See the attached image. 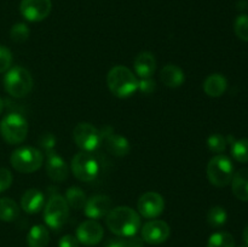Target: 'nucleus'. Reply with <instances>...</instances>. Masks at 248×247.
Wrapping results in <instances>:
<instances>
[{"label": "nucleus", "mask_w": 248, "mask_h": 247, "mask_svg": "<svg viewBox=\"0 0 248 247\" xmlns=\"http://www.w3.org/2000/svg\"><path fill=\"white\" fill-rule=\"evenodd\" d=\"M107 227L113 234L121 237H132L140 228V217L127 206H118L106 216Z\"/></svg>", "instance_id": "nucleus-1"}, {"label": "nucleus", "mask_w": 248, "mask_h": 247, "mask_svg": "<svg viewBox=\"0 0 248 247\" xmlns=\"http://www.w3.org/2000/svg\"><path fill=\"white\" fill-rule=\"evenodd\" d=\"M107 84L111 93L119 98H127L138 90V79L124 65H115L109 70Z\"/></svg>", "instance_id": "nucleus-2"}, {"label": "nucleus", "mask_w": 248, "mask_h": 247, "mask_svg": "<svg viewBox=\"0 0 248 247\" xmlns=\"http://www.w3.org/2000/svg\"><path fill=\"white\" fill-rule=\"evenodd\" d=\"M33 77L23 67L10 68L4 77V89L15 98H23L33 90Z\"/></svg>", "instance_id": "nucleus-3"}, {"label": "nucleus", "mask_w": 248, "mask_h": 247, "mask_svg": "<svg viewBox=\"0 0 248 247\" xmlns=\"http://www.w3.org/2000/svg\"><path fill=\"white\" fill-rule=\"evenodd\" d=\"M0 133L9 144H19L28 135V121L18 113H10L0 121Z\"/></svg>", "instance_id": "nucleus-4"}, {"label": "nucleus", "mask_w": 248, "mask_h": 247, "mask_svg": "<svg viewBox=\"0 0 248 247\" xmlns=\"http://www.w3.org/2000/svg\"><path fill=\"white\" fill-rule=\"evenodd\" d=\"M10 162L21 173H33L43 166L44 154L34 147H21L14 150Z\"/></svg>", "instance_id": "nucleus-5"}, {"label": "nucleus", "mask_w": 248, "mask_h": 247, "mask_svg": "<svg viewBox=\"0 0 248 247\" xmlns=\"http://www.w3.org/2000/svg\"><path fill=\"white\" fill-rule=\"evenodd\" d=\"M69 217V205L65 198L62 195L51 196L44 208V220L48 228L52 230H58L65 224Z\"/></svg>", "instance_id": "nucleus-6"}, {"label": "nucleus", "mask_w": 248, "mask_h": 247, "mask_svg": "<svg viewBox=\"0 0 248 247\" xmlns=\"http://www.w3.org/2000/svg\"><path fill=\"white\" fill-rule=\"evenodd\" d=\"M234 176V166L225 155H216L207 165V178L215 186H227Z\"/></svg>", "instance_id": "nucleus-7"}, {"label": "nucleus", "mask_w": 248, "mask_h": 247, "mask_svg": "<svg viewBox=\"0 0 248 247\" xmlns=\"http://www.w3.org/2000/svg\"><path fill=\"white\" fill-rule=\"evenodd\" d=\"M73 174L81 182H91L97 178L99 173L98 160L92 153L80 152L75 154L70 165Z\"/></svg>", "instance_id": "nucleus-8"}, {"label": "nucleus", "mask_w": 248, "mask_h": 247, "mask_svg": "<svg viewBox=\"0 0 248 247\" xmlns=\"http://www.w3.org/2000/svg\"><path fill=\"white\" fill-rule=\"evenodd\" d=\"M73 138L81 152L92 153L102 144V132L90 123H80L75 126Z\"/></svg>", "instance_id": "nucleus-9"}, {"label": "nucleus", "mask_w": 248, "mask_h": 247, "mask_svg": "<svg viewBox=\"0 0 248 247\" xmlns=\"http://www.w3.org/2000/svg\"><path fill=\"white\" fill-rule=\"evenodd\" d=\"M52 9L51 0H22L19 11L29 22H41L50 15Z\"/></svg>", "instance_id": "nucleus-10"}, {"label": "nucleus", "mask_w": 248, "mask_h": 247, "mask_svg": "<svg viewBox=\"0 0 248 247\" xmlns=\"http://www.w3.org/2000/svg\"><path fill=\"white\" fill-rule=\"evenodd\" d=\"M137 208L144 218H155L164 212V198L156 191H147L138 200Z\"/></svg>", "instance_id": "nucleus-11"}, {"label": "nucleus", "mask_w": 248, "mask_h": 247, "mask_svg": "<svg viewBox=\"0 0 248 247\" xmlns=\"http://www.w3.org/2000/svg\"><path fill=\"white\" fill-rule=\"evenodd\" d=\"M171 234V228L160 219L149 220L142 228V239L149 245H160L166 241Z\"/></svg>", "instance_id": "nucleus-12"}, {"label": "nucleus", "mask_w": 248, "mask_h": 247, "mask_svg": "<svg viewBox=\"0 0 248 247\" xmlns=\"http://www.w3.org/2000/svg\"><path fill=\"white\" fill-rule=\"evenodd\" d=\"M102 132V143L104 142L107 150L114 156H126L130 153L131 145L127 138L114 132L110 127L104 128Z\"/></svg>", "instance_id": "nucleus-13"}, {"label": "nucleus", "mask_w": 248, "mask_h": 247, "mask_svg": "<svg viewBox=\"0 0 248 247\" xmlns=\"http://www.w3.org/2000/svg\"><path fill=\"white\" fill-rule=\"evenodd\" d=\"M103 228L94 219L85 220L77 229V239L79 240L80 244L86 245V246L99 244L103 239Z\"/></svg>", "instance_id": "nucleus-14"}, {"label": "nucleus", "mask_w": 248, "mask_h": 247, "mask_svg": "<svg viewBox=\"0 0 248 247\" xmlns=\"http://www.w3.org/2000/svg\"><path fill=\"white\" fill-rule=\"evenodd\" d=\"M111 210V199L107 195H94L86 201L84 212L91 219L103 218Z\"/></svg>", "instance_id": "nucleus-15"}, {"label": "nucleus", "mask_w": 248, "mask_h": 247, "mask_svg": "<svg viewBox=\"0 0 248 247\" xmlns=\"http://www.w3.org/2000/svg\"><path fill=\"white\" fill-rule=\"evenodd\" d=\"M47 161H46V172L47 176L53 182H63L68 177V165L62 156L57 154L55 150L47 153Z\"/></svg>", "instance_id": "nucleus-16"}, {"label": "nucleus", "mask_w": 248, "mask_h": 247, "mask_svg": "<svg viewBox=\"0 0 248 247\" xmlns=\"http://www.w3.org/2000/svg\"><path fill=\"white\" fill-rule=\"evenodd\" d=\"M45 206V195L39 189H28L21 199V207L24 212L34 215Z\"/></svg>", "instance_id": "nucleus-17"}, {"label": "nucleus", "mask_w": 248, "mask_h": 247, "mask_svg": "<svg viewBox=\"0 0 248 247\" xmlns=\"http://www.w3.org/2000/svg\"><path fill=\"white\" fill-rule=\"evenodd\" d=\"M133 67H135L136 74L142 79L152 77V75L155 73V69H156V60H155L153 53L140 52L135 58Z\"/></svg>", "instance_id": "nucleus-18"}, {"label": "nucleus", "mask_w": 248, "mask_h": 247, "mask_svg": "<svg viewBox=\"0 0 248 247\" xmlns=\"http://www.w3.org/2000/svg\"><path fill=\"white\" fill-rule=\"evenodd\" d=\"M160 77H161L162 84L171 89L179 87L181 85H183L184 80H186L184 72L176 64L165 65L160 73Z\"/></svg>", "instance_id": "nucleus-19"}, {"label": "nucleus", "mask_w": 248, "mask_h": 247, "mask_svg": "<svg viewBox=\"0 0 248 247\" xmlns=\"http://www.w3.org/2000/svg\"><path fill=\"white\" fill-rule=\"evenodd\" d=\"M228 87V81L222 74H211L203 82V91L210 97H220Z\"/></svg>", "instance_id": "nucleus-20"}, {"label": "nucleus", "mask_w": 248, "mask_h": 247, "mask_svg": "<svg viewBox=\"0 0 248 247\" xmlns=\"http://www.w3.org/2000/svg\"><path fill=\"white\" fill-rule=\"evenodd\" d=\"M230 183L234 195L239 200L248 201V169H241L234 173Z\"/></svg>", "instance_id": "nucleus-21"}, {"label": "nucleus", "mask_w": 248, "mask_h": 247, "mask_svg": "<svg viewBox=\"0 0 248 247\" xmlns=\"http://www.w3.org/2000/svg\"><path fill=\"white\" fill-rule=\"evenodd\" d=\"M50 241V234L45 225H34L27 235V244L29 247H46Z\"/></svg>", "instance_id": "nucleus-22"}, {"label": "nucleus", "mask_w": 248, "mask_h": 247, "mask_svg": "<svg viewBox=\"0 0 248 247\" xmlns=\"http://www.w3.org/2000/svg\"><path fill=\"white\" fill-rule=\"evenodd\" d=\"M19 215V207L12 199H0V220L2 222H14Z\"/></svg>", "instance_id": "nucleus-23"}, {"label": "nucleus", "mask_w": 248, "mask_h": 247, "mask_svg": "<svg viewBox=\"0 0 248 247\" xmlns=\"http://www.w3.org/2000/svg\"><path fill=\"white\" fill-rule=\"evenodd\" d=\"M65 200H67L69 207L74 208V210H81V208H84L87 199L81 188L70 186L65 193Z\"/></svg>", "instance_id": "nucleus-24"}, {"label": "nucleus", "mask_w": 248, "mask_h": 247, "mask_svg": "<svg viewBox=\"0 0 248 247\" xmlns=\"http://www.w3.org/2000/svg\"><path fill=\"white\" fill-rule=\"evenodd\" d=\"M207 247H235V240L229 232H218L211 235Z\"/></svg>", "instance_id": "nucleus-25"}, {"label": "nucleus", "mask_w": 248, "mask_h": 247, "mask_svg": "<svg viewBox=\"0 0 248 247\" xmlns=\"http://www.w3.org/2000/svg\"><path fill=\"white\" fill-rule=\"evenodd\" d=\"M228 213L220 206H215L207 213V223L212 228H219L227 223Z\"/></svg>", "instance_id": "nucleus-26"}, {"label": "nucleus", "mask_w": 248, "mask_h": 247, "mask_svg": "<svg viewBox=\"0 0 248 247\" xmlns=\"http://www.w3.org/2000/svg\"><path fill=\"white\" fill-rule=\"evenodd\" d=\"M232 155L236 161L248 162V138H242L232 143Z\"/></svg>", "instance_id": "nucleus-27"}, {"label": "nucleus", "mask_w": 248, "mask_h": 247, "mask_svg": "<svg viewBox=\"0 0 248 247\" xmlns=\"http://www.w3.org/2000/svg\"><path fill=\"white\" fill-rule=\"evenodd\" d=\"M29 34H31V31H29V28L27 24L16 23L12 26L11 31H10V38H11V40L14 43L22 44L28 40Z\"/></svg>", "instance_id": "nucleus-28"}, {"label": "nucleus", "mask_w": 248, "mask_h": 247, "mask_svg": "<svg viewBox=\"0 0 248 247\" xmlns=\"http://www.w3.org/2000/svg\"><path fill=\"white\" fill-rule=\"evenodd\" d=\"M227 138L224 136L219 135V133H215V135L210 136L207 138V147L211 152L217 153V154H220L225 150L227 148Z\"/></svg>", "instance_id": "nucleus-29"}, {"label": "nucleus", "mask_w": 248, "mask_h": 247, "mask_svg": "<svg viewBox=\"0 0 248 247\" xmlns=\"http://www.w3.org/2000/svg\"><path fill=\"white\" fill-rule=\"evenodd\" d=\"M234 31L237 38L248 41V15H240L234 23Z\"/></svg>", "instance_id": "nucleus-30"}, {"label": "nucleus", "mask_w": 248, "mask_h": 247, "mask_svg": "<svg viewBox=\"0 0 248 247\" xmlns=\"http://www.w3.org/2000/svg\"><path fill=\"white\" fill-rule=\"evenodd\" d=\"M12 53L5 46L0 45V73H5L11 68Z\"/></svg>", "instance_id": "nucleus-31"}, {"label": "nucleus", "mask_w": 248, "mask_h": 247, "mask_svg": "<svg viewBox=\"0 0 248 247\" xmlns=\"http://www.w3.org/2000/svg\"><path fill=\"white\" fill-rule=\"evenodd\" d=\"M39 144L46 152V154L52 150H55L56 145V137L52 133H44L40 138H39Z\"/></svg>", "instance_id": "nucleus-32"}, {"label": "nucleus", "mask_w": 248, "mask_h": 247, "mask_svg": "<svg viewBox=\"0 0 248 247\" xmlns=\"http://www.w3.org/2000/svg\"><path fill=\"white\" fill-rule=\"evenodd\" d=\"M12 181H14V177H12L10 170L5 169V167H0V194L11 186Z\"/></svg>", "instance_id": "nucleus-33"}, {"label": "nucleus", "mask_w": 248, "mask_h": 247, "mask_svg": "<svg viewBox=\"0 0 248 247\" xmlns=\"http://www.w3.org/2000/svg\"><path fill=\"white\" fill-rule=\"evenodd\" d=\"M156 89V82L152 77H144V79L138 80V90L144 94H150Z\"/></svg>", "instance_id": "nucleus-34"}, {"label": "nucleus", "mask_w": 248, "mask_h": 247, "mask_svg": "<svg viewBox=\"0 0 248 247\" xmlns=\"http://www.w3.org/2000/svg\"><path fill=\"white\" fill-rule=\"evenodd\" d=\"M58 247H80V242L77 239V236L64 235L63 237H61L60 242H58Z\"/></svg>", "instance_id": "nucleus-35"}, {"label": "nucleus", "mask_w": 248, "mask_h": 247, "mask_svg": "<svg viewBox=\"0 0 248 247\" xmlns=\"http://www.w3.org/2000/svg\"><path fill=\"white\" fill-rule=\"evenodd\" d=\"M104 247H131V244L128 240L114 239V240H109Z\"/></svg>", "instance_id": "nucleus-36"}, {"label": "nucleus", "mask_w": 248, "mask_h": 247, "mask_svg": "<svg viewBox=\"0 0 248 247\" xmlns=\"http://www.w3.org/2000/svg\"><path fill=\"white\" fill-rule=\"evenodd\" d=\"M242 239H244L245 244L248 246V225L244 229V232H242Z\"/></svg>", "instance_id": "nucleus-37"}, {"label": "nucleus", "mask_w": 248, "mask_h": 247, "mask_svg": "<svg viewBox=\"0 0 248 247\" xmlns=\"http://www.w3.org/2000/svg\"><path fill=\"white\" fill-rule=\"evenodd\" d=\"M2 109H4V101H2L1 97H0V114H1Z\"/></svg>", "instance_id": "nucleus-38"}, {"label": "nucleus", "mask_w": 248, "mask_h": 247, "mask_svg": "<svg viewBox=\"0 0 248 247\" xmlns=\"http://www.w3.org/2000/svg\"><path fill=\"white\" fill-rule=\"evenodd\" d=\"M239 247H248V246H247V245H246V244H244V245H240V246H239Z\"/></svg>", "instance_id": "nucleus-39"}]
</instances>
